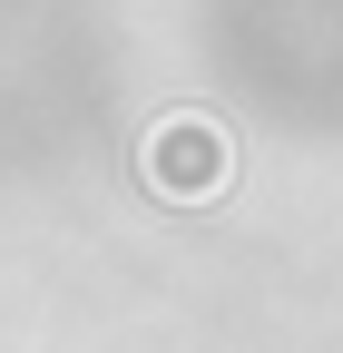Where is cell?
Returning <instances> with one entry per match:
<instances>
[{
  "instance_id": "cell-1",
  "label": "cell",
  "mask_w": 343,
  "mask_h": 353,
  "mask_svg": "<svg viewBox=\"0 0 343 353\" xmlns=\"http://www.w3.org/2000/svg\"><path fill=\"white\" fill-rule=\"evenodd\" d=\"M138 187L167 206H216L236 187V138L206 108H167L147 138H138Z\"/></svg>"
}]
</instances>
